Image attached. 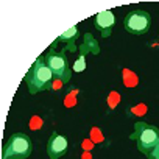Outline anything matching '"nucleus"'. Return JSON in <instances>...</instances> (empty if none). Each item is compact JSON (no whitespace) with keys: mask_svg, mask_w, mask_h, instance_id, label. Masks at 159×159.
Listing matches in <instances>:
<instances>
[{"mask_svg":"<svg viewBox=\"0 0 159 159\" xmlns=\"http://www.w3.org/2000/svg\"><path fill=\"white\" fill-rule=\"evenodd\" d=\"M89 52V45L86 42H83L81 45V55L80 58L73 62V72H83L86 69V53Z\"/></svg>","mask_w":159,"mask_h":159,"instance_id":"9","label":"nucleus"},{"mask_svg":"<svg viewBox=\"0 0 159 159\" xmlns=\"http://www.w3.org/2000/svg\"><path fill=\"white\" fill-rule=\"evenodd\" d=\"M33 151V142L25 133L11 134L2 147V159H27Z\"/></svg>","mask_w":159,"mask_h":159,"instance_id":"3","label":"nucleus"},{"mask_svg":"<svg viewBox=\"0 0 159 159\" xmlns=\"http://www.w3.org/2000/svg\"><path fill=\"white\" fill-rule=\"evenodd\" d=\"M78 94V91H73V94H69L67 95V98H66V106H73L75 103H76V100H75V97L73 95H76Z\"/></svg>","mask_w":159,"mask_h":159,"instance_id":"15","label":"nucleus"},{"mask_svg":"<svg viewBox=\"0 0 159 159\" xmlns=\"http://www.w3.org/2000/svg\"><path fill=\"white\" fill-rule=\"evenodd\" d=\"M157 47H159V44H157Z\"/></svg>","mask_w":159,"mask_h":159,"instance_id":"17","label":"nucleus"},{"mask_svg":"<svg viewBox=\"0 0 159 159\" xmlns=\"http://www.w3.org/2000/svg\"><path fill=\"white\" fill-rule=\"evenodd\" d=\"M67 139L58 133H53L48 139V143H47V153H48V157L50 159H59L61 156L66 154L67 151Z\"/></svg>","mask_w":159,"mask_h":159,"instance_id":"6","label":"nucleus"},{"mask_svg":"<svg viewBox=\"0 0 159 159\" xmlns=\"http://www.w3.org/2000/svg\"><path fill=\"white\" fill-rule=\"evenodd\" d=\"M114 24H116V16H114L112 11H102V13H98L95 16V22H94L95 28L100 31V34L103 38L111 36Z\"/></svg>","mask_w":159,"mask_h":159,"instance_id":"7","label":"nucleus"},{"mask_svg":"<svg viewBox=\"0 0 159 159\" xmlns=\"http://www.w3.org/2000/svg\"><path fill=\"white\" fill-rule=\"evenodd\" d=\"M91 134H92V140H94V142H102V140H103V136H102V133H100L98 128H92Z\"/></svg>","mask_w":159,"mask_h":159,"instance_id":"14","label":"nucleus"},{"mask_svg":"<svg viewBox=\"0 0 159 159\" xmlns=\"http://www.w3.org/2000/svg\"><path fill=\"white\" fill-rule=\"evenodd\" d=\"M123 83L126 88H136L137 83H139V78L134 72H131L129 69H123Z\"/></svg>","mask_w":159,"mask_h":159,"instance_id":"10","label":"nucleus"},{"mask_svg":"<svg viewBox=\"0 0 159 159\" xmlns=\"http://www.w3.org/2000/svg\"><path fill=\"white\" fill-rule=\"evenodd\" d=\"M151 16L145 10H134L129 11L123 19V27L131 34H145L150 30Z\"/></svg>","mask_w":159,"mask_h":159,"instance_id":"5","label":"nucleus"},{"mask_svg":"<svg viewBox=\"0 0 159 159\" xmlns=\"http://www.w3.org/2000/svg\"><path fill=\"white\" fill-rule=\"evenodd\" d=\"M42 126V119L41 117H38V116H33L31 117V120H30V129H39Z\"/></svg>","mask_w":159,"mask_h":159,"instance_id":"12","label":"nucleus"},{"mask_svg":"<svg viewBox=\"0 0 159 159\" xmlns=\"http://www.w3.org/2000/svg\"><path fill=\"white\" fill-rule=\"evenodd\" d=\"M129 139L136 142L140 153L148 156L159 145V128L145 122H136L134 133L129 136Z\"/></svg>","mask_w":159,"mask_h":159,"instance_id":"2","label":"nucleus"},{"mask_svg":"<svg viewBox=\"0 0 159 159\" xmlns=\"http://www.w3.org/2000/svg\"><path fill=\"white\" fill-rule=\"evenodd\" d=\"M148 159H159V145L148 154Z\"/></svg>","mask_w":159,"mask_h":159,"instance_id":"16","label":"nucleus"},{"mask_svg":"<svg viewBox=\"0 0 159 159\" xmlns=\"http://www.w3.org/2000/svg\"><path fill=\"white\" fill-rule=\"evenodd\" d=\"M52 81H53V73L50 67L47 66L44 58H38L25 75V83L28 86L30 94H38L53 88Z\"/></svg>","mask_w":159,"mask_h":159,"instance_id":"1","label":"nucleus"},{"mask_svg":"<svg viewBox=\"0 0 159 159\" xmlns=\"http://www.w3.org/2000/svg\"><path fill=\"white\" fill-rule=\"evenodd\" d=\"M147 105H143V103H140V105H137L136 108H133L131 109V112L134 114V116H143V114H147Z\"/></svg>","mask_w":159,"mask_h":159,"instance_id":"13","label":"nucleus"},{"mask_svg":"<svg viewBox=\"0 0 159 159\" xmlns=\"http://www.w3.org/2000/svg\"><path fill=\"white\" fill-rule=\"evenodd\" d=\"M119 102H120V95L116 91H112L109 94V97H108V106H109V109H114L119 105Z\"/></svg>","mask_w":159,"mask_h":159,"instance_id":"11","label":"nucleus"},{"mask_svg":"<svg viewBox=\"0 0 159 159\" xmlns=\"http://www.w3.org/2000/svg\"><path fill=\"white\" fill-rule=\"evenodd\" d=\"M78 38V28L76 27H72V28H69L67 31H64L61 36H59V41L61 42H66L67 45H66V48H64V52H75L76 50V47L73 45V41Z\"/></svg>","mask_w":159,"mask_h":159,"instance_id":"8","label":"nucleus"},{"mask_svg":"<svg viewBox=\"0 0 159 159\" xmlns=\"http://www.w3.org/2000/svg\"><path fill=\"white\" fill-rule=\"evenodd\" d=\"M44 59H45L47 66L50 67L53 76H56V80H59V81H62V83H67L70 80L72 70H70L69 62H67V59L64 56V50L62 52H56L55 48H52Z\"/></svg>","mask_w":159,"mask_h":159,"instance_id":"4","label":"nucleus"}]
</instances>
